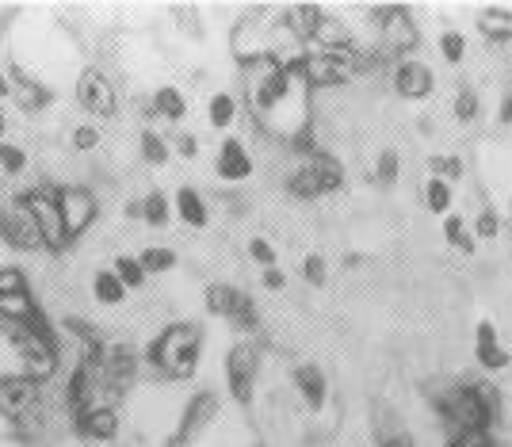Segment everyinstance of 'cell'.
Returning a JSON list of instances; mask_svg holds the SVG:
<instances>
[{
	"label": "cell",
	"instance_id": "6da1fadb",
	"mask_svg": "<svg viewBox=\"0 0 512 447\" xmlns=\"http://www.w3.org/2000/svg\"><path fill=\"white\" fill-rule=\"evenodd\" d=\"M199 348H203V329L195 321H172L169 329H161V337H153L146 348L153 375L157 379H192L195 363H199Z\"/></svg>",
	"mask_w": 512,
	"mask_h": 447
},
{
	"label": "cell",
	"instance_id": "7a4b0ae2",
	"mask_svg": "<svg viewBox=\"0 0 512 447\" xmlns=\"http://www.w3.org/2000/svg\"><path fill=\"white\" fill-rule=\"evenodd\" d=\"M501 409V394L486 383L474 386H448L436 398V413L448 421L455 432H490Z\"/></svg>",
	"mask_w": 512,
	"mask_h": 447
},
{
	"label": "cell",
	"instance_id": "3957f363",
	"mask_svg": "<svg viewBox=\"0 0 512 447\" xmlns=\"http://www.w3.org/2000/svg\"><path fill=\"white\" fill-rule=\"evenodd\" d=\"M8 329V344L20 360L23 375L35 383H50L58 375V329L50 318L35 321V325H4Z\"/></svg>",
	"mask_w": 512,
	"mask_h": 447
},
{
	"label": "cell",
	"instance_id": "277c9868",
	"mask_svg": "<svg viewBox=\"0 0 512 447\" xmlns=\"http://www.w3.org/2000/svg\"><path fill=\"white\" fill-rule=\"evenodd\" d=\"M367 65L371 62L363 58L360 50H314V54H295V58H287L283 69H287V77L299 81V85L333 88V85L352 81Z\"/></svg>",
	"mask_w": 512,
	"mask_h": 447
},
{
	"label": "cell",
	"instance_id": "5b68a950",
	"mask_svg": "<svg viewBox=\"0 0 512 447\" xmlns=\"http://www.w3.org/2000/svg\"><path fill=\"white\" fill-rule=\"evenodd\" d=\"M0 417L16 428L39 432L46 425V390L27 375H0Z\"/></svg>",
	"mask_w": 512,
	"mask_h": 447
},
{
	"label": "cell",
	"instance_id": "8992f818",
	"mask_svg": "<svg viewBox=\"0 0 512 447\" xmlns=\"http://www.w3.org/2000/svg\"><path fill=\"white\" fill-rule=\"evenodd\" d=\"M58 188H62V184H35V188H27V192L16 195L23 207L31 211V218H35L46 253H65V249H69L62 207H58Z\"/></svg>",
	"mask_w": 512,
	"mask_h": 447
},
{
	"label": "cell",
	"instance_id": "52a82bcc",
	"mask_svg": "<svg viewBox=\"0 0 512 447\" xmlns=\"http://www.w3.org/2000/svg\"><path fill=\"white\" fill-rule=\"evenodd\" d=\"M341 188L344 165L333 153H325V149H318L314 157H306L299 169L287 176V192L295 195V199H318V195L341 192Z\"/></svg>",
	"mask_w": 512,
	"mask_h": 447
},
{
	"label": "cell",
	"instance_id": "ba28073f",
	"mask_svg": "<svg viewBox=\"0 0 512 447\" xmlns=\"http://www.w3.org/2000/svg\"><path fill=\"white\" fill-rule=\"evenodd\" d=\"M142 375V360L130 344H107L104 352V405H115L119 398H127L130 386Z\"/></svg>",
	"mask_w": 512,
	"mask_h": 447
},
{
	"label": "cell",
	"instance_id": "9c48e42d",
	"mask_svg": "<svg viewBox=\"0 0 512 447\" xmlns=\"http://www.w3.org/2000/svg\"><path fill=\"white\" fill-rule=\"evenodd\" d=\"M58 207H62L65 234H69V241H77L100 218V195L85 184H65V188H58Z\"/></svg>",
	"mask_w": 512,
	"mask_h": 447
},
{
	"label": "cell",
	"instance_id": "30bf717a",
	"mask_svg": "<svg viewBox=\"0 0 512 447\" xmlns=\"http://www.w3.org/2000/svg\"><path fill=\"white\" fill-rule=\"evenodd\" d=\"M256 375H260V348L253 341H237L226 356V383L234 402L249 405L256 390Z\"/></svg>",
	"mask_w": 512,
	"mask_h": 447
},
{
	"label": "cell",
	"instance_id": "8fae6325",
	"mask_svg": "<svg viewBox=\"0 0 512 447\" xmlns=\"http://www.w3.org/2000/svg\"><path fill=\"white\" fill-rule=\"evenodd\" d=\"M0 241L16 253H39L43 249V237H39V226L31 211L23 207L20 199H12L8 207H0Z\"/></svg>",
	"mask_w": 512,
	"mask_h": 447
},
{
	"label": "cell",
	"instance_id": "7c38bea8",
	"mask_svg": "<svg viewBox=\"0 0 512 447\" xmlns=\"http://www.w3.org/2000/svg\"><path fill=\"white\" fill-rule=\"evenodd\" d=\"M77 104L85 111L88 119H111L119 111V92L107 81L100 69L88 65L85 73L77 77Z\"/></svg>",
	"mask_w": 512,
	"mask_h": 447
},
{
	"label": "cell",
	"instance_id": "4fadbf2b",
	"mask_svg": "<svg viewBox=\"0 0 512 447\" xmlns=\"http://www.w3.org/2000/svg\"><path fill=\"white\" fill-rule=\"evenodd\" d=\"M371 20L379 23L383 31V54L394 58V54H406L409 46L417 43V31H413V16L409 8H375Z\"/></svg>",
	"mask_w": 512,
	"mask_h": 447
},
{
	"label": "cell",
	"instance_id": "5bb4252c",
	"mask_svg": "<svg viewBox=\"0 0 512 447\" xmlns=\"http://www.w3.org/2000/svg\"><path fill=\"white\" fill-rule=\"evenodd\" d=\"M218 394L211 390H199L192 402L184 405V417H180V428H176V440H184V444H192L195 436L203 432V428L214 425V417H218Z\"/></svg>",
	"mask_w": 512,
	"mask_h": 447
},
{
	"label": "cell",
	"instance_id": "9a60e30c",
	"mask_svg": "<svg viewBox=\"0 0 512 447\" xmlns=\"http://www.w3.org/2000/svg\"><path fill=\"white\" fill-rule=\"evenodd\" d=\"M8 81H12V96L20 100L23 111H43L50 100H54V92L43 85V81H35V77H27L20 65H8Z\"/></svg>",
	"mask_w": 512,
	"mask_h": 447
},
{
	"label": "cell",
	"instance_id": "2e32d148",
	"mask_svg": "<svg viewBox=\"0 0 512 447\" xmlns=\"http://www.w3.org/2000/svg\"><path fill=\"white\" fill-rule=\"evenodd\" d=\"M214 172H218L222 180H249V176H253V157H249L245 142L226 138V142H222V149H218Z\"/></svg>",
	"mask_w": 512,
	"mask_h": 447
},
{
	"label": "cell",
	"instance_id": "e0dca14e",
	"mask_svg": "<svg viewBox=\"0 0 512 447\" xmlns=\"http://www.w3.org/2000/svg\"><path fill=\"white\" fill-rule=\"evenodd\" d=\"M73 425L81 428V436H88V440H115V432H119V409L115 405H92Z\"/></svg>",
	"mask_w": 512,
	"mask_h": 447
},
{
	"label": "cell",
	"instance_id": "ac0fdd59",
	"mask_svg": "<svg viewBox=\"0 0 512 447\" xmlns=\"http://www.w3.org/2000/svg\"><path fill=\"white\" fill-rule=\"evenodd\" d=\"M432 73H428V65L421 62H402L394 69V88L406 96V100H425L428 92H432Z\"/></svg>",
	"mask_w": 512,
	"mask_h": 447
},
{
	"label": "cell",
	"instance_id": "d6986e66",
	"mask_svg": "<svg viewBox=\"0 0 512 447\" xmlns=\"http://www.w3.org/2000/svg\"><path fill=\"white\" fill-rule=\"evenodd\" d=\"M321 16H325V12L314 8V4H295V8H287V12H283V27H287L299 43H314Z\"/></svg>",
	"mask_w": 512,
	"mask_h": 447
},
{
	"label": "cell",
	"instance_id": "ffe728a7",
	"mask_svg": "<svg viewBox=\"0 0 512 447\" xmlns=\"http://www.w3.org/2000/svg\"><path fill=\"white\" fill-rule=\"evenodd\" d=\"M474 356H478V363H482L486 371H501V367H509V352L497 344V329H493L490 321H482V325H478V348H474Z\"/></svg>",
	"mask_w": 512,
	"mask_h": 447
},
{
	"label": "cell",
	"instance_id": "44dd1931",
	"mask_svg": "<svg viewBox=\"0 0 512 447\" xmlns=\"http://www.w3.org/2000/svg\"><path fill=\"white\" fill-rule=\"evenodd\" d=\"M295 386H299L302 402L310 405V409L325 405V375H321V367H314V363L295 367Z\"/></svg>",
	"mask_w": 512,
	"mask_h": 447
},
{
	"label": "cell",
	"instance_id": "7402d4cb",
	"mask_svg": "<svg viewBox=\"0 0 512 447\" xmlns=\"http://www.w3.org/2000/svg\"><path fill=\"white\" fill-rule=\"evenodd\" d=\"M478 31H482L486 43H497V46L512 43V12H505V8L482 12V16H478Z\"/></svg>",
	"mask_w": 512,
	"mask_h": 447
},
{
	"label": "cell",
	"instance_id": "603a6c76",
	"mask_svg": "<svg viewBox=\"0 0 512 447\" xmlns=\"http://www.w3.org/2000/svg\"><path fill=\"white\" fill-rule=\"evenodd\" d=\"M314 43H321V50H356V39H352V31H348L341 20H333L329 12L321 16Z\"/></svg>",
	"mask_w": 512,
	"mask_h": 447
},
{
	"label": "cell",
	"instance_id": "cb8c5ba5",
	"mask_svg": "<svg viewBox=\"0 0 512 447\" xmlns=\"http://www.w3.org/2000/svg\"><path fill=\"white\" fill-rule=\"evenodd\" d=\"M176 214L188 222V226H195V230H203L207 226V203H203V195L195 192V188H180L176 192Z\"/></svg>",
	"mask_w": 512,
	"mask_h": 447
},
{
	"label": "cell",
	"instance_id": "d4e9b609",
	"mask_svg": "<svg viewBox=\"0 0 512 447\" xmlns=\"http://www.w3.org/2000/svg\"><path fill=\"white\" fill-rule=\"evenodd\" d=\"M92 295L100 306H123V298H127V287L119 283V276L111 272V268H100L96 276H92Z\"/></svg>",
	"mask_w": 512,
	"mask_h": 447
},
{
	"label": "cell",
	"instance_id": "484cf974",
	"mask_svg": "<svg viewBox=\"0 0 512 447\" xmlns=\"http://www.w3.org/2000/svg\"><path fill=\"white\" fill-rule=\"evenodd\" d=\"M241 295H245V291H237V287H230V283H211L203 298H207V310H211L214 318H230L234 306L241 302Z\"/></svg>",
	"mask_w": 512,
	"mask_h": 447
},
{
	"label": "cell",
	"instance_id": "4316f807",
	"mask_svg": "<svg viewBox=\"0 0 512 447\" xmlns=\"http://www.w3.org/2000/svg\"><path fill=\"white\" fill-rule=\"evenodd\" d=\"M153 115H161V119H172V123H176V119H184V111H188V100H184V92H180V88H157V92H153Z\"/></svg>",
	"mask_w": 512,
	"mask_h": 447
},
{
	"label": "cell",
	"instance_id": "83f0119b",
	"mask_svg": "<svg viewBox=\"0 0 512 447\" xmlns=\"http://www.w3.org/2000/svg\"><path fill=\"white\" fill-rule=\"evenodd\" d=\"M230 325H234L241 337H253L256 329H260V314H256V302L249 295H241V302L234 306V314H230Z\"/></svg>",
	"mask_w": 512,
	"mask_h": 447
},
{
	"label": "cell",
	"instance_id": "f1b7e54d",
	"mask_svg": "<svg viewBox=\"0 0 512 447\" xmlns=\"http://www.w3.org/2000/svg\"><path fill=\"white\" fill-rule=\"evenodd\" d=\"M115 276H119V283L127 287V291H138L142 283H146V272H142V264H138V256H115V268H111Z\"/></svg>",
	"mask_w": 512,
	"mask_h": 447
},
{
	"label": "cell",
	"instance_id": "f546056e",
	"mask_svg": "<svg viewBox=\"0 0 512 447\" xmlns=\"http://www.w3.org/2000/svg\"><path fill=\"white\" fill-rule=\"evenodd\" d=\"M138 264H142V272L146 276H161V272H169V268H176V253H169V249H146V253L138 256Z\"/></svg>",
	"mask_w": 512,
	"mask_h": 447
},
{
	"label": "cell",
	"instance_id": "4dcf8cb0",
	"mask_svg": "<svg viewBox=\"0 0 512 447\" xmlns=\"http://www.w3.org/2000/svg\"><path fill=\"white\" fill-rule=\"evenodd\" d=\"M444 237H448V245H455V249L474 253V237L467 234V226H463L459 214H448V218H444Z\"/></svg>",
	"mask_w": 512,
	"mask_h": 447
},
{
	"label": "cell",
	"instance_id": "1f68e13d",
	"mask_svg": "<svg viewBox=\"0 0 512 447\" xmlns=\"http://www.w3.org/2000/svg\"><path fill=\"white\" fill-rule=\"evenodd\" d=\"M142 218H146L150 226H165V222H169V199L161 192H150L142 199Z\"/></svg>",
	"mask_w": 512,
	"mask_h": 447
},
{
	"label": "cell",
	"instance_id": "d6a6232c",
	"mask_svg": "<svg viewBox=\"0 0 512 447\" xmlns=\"http://www.w3.org/2000/svg\"><path fill=\"white\" fill-rule=\"evenodd\" d=\"M234 115H237L234 96H230V92H218V96L211 100V123L214 127H230V123H234Z\"/></svg>",
	"mask_w": 512,
	"mask_h": 447
},
{
	"label": "cell",
	"instance_id": "836d02e7",
	"mask_svg": "<svg viewBox=\"0 0 512 447\" xmlns=\"http://www.w3.org/2000/svg\"><path fill=\"white\" fill-rule=\"evenodd\" d=\"M425 199H428V211H436V214H448L451 207V192H448V180H428V188H425Z\"/></svg>",
	"mask_w": 512,
	"mask_h": 447
},
{
	"label": "cell",
	"instance_id": "e575fe53",
	"mask_svg": "<svg viewBox=\"0 0 512 447\" xmlns=\"http://www.w3.org/2000/svg\"><path fill=\"white\" fill-rule=\"evenodd\" d=\"M142 157H146L150 165H165V161H169V146H165V138H161V134H153V130H146V134H142Z\"/></svg>",
	"mask_w": 512,
	"mask_h": 447
},
{
	"label": "cell",
	"instance_id": "d590c367",
	"mask_svg": "<svg viewBox=\"0 0 512 447\" xmlns=\"http://www.w3.org/2000/svg\"><path fill=\"white\" fill-rule=\"evenodd\" d=\"M0 169L8 176H20L27 169V153L20 146H12V142H0Z\"/></svg>",
	"mask_w": 512,
	"mask_h": 447
},
{
	"label": "cell",
	"instance_id": "8d00e7d4",
	"mask_svg": "<svg viewBox=\"0 0 512 447\" xmlns=\"http://www.w3.org/2000/svg\"><path fill=\"white\" fill-rule=\"evenodd\" d=\"M440 54H444V62L459 65L463 54H467V39H463L459 31H444V35H440Z\"/></svg>",
	"mask_w": 512,
	"mask_h": 447
},
{
	"label": "cell",
	"instance_id": "74e56055",
	"mask_svg": "<svg viewBox=\"0 0 512 447\" xmlns=\"http://www.w3.org/2000/svg\"><path fill=\"white\" fill-rule=\"evenodd\" d=\"M455 115H459V123H474V119H478V92H474V88H459V96H455Z\"/></svg>",
	"mask_w": 512,
	"mask_h": 447
},
{
	"label": "cell",
	"instance_id": "f35d334b",
	"mask_svg": "<svg viewBox=\"0 0 512 447\" xmlns=\"http://www.w3.org/2000/svg\"><path fill=\"white\" fill-rule=\"evenodd\" d=\"M96 146H100V127L96 123H81V127L73 130V149L77 153H92Z\"/></svg>",
	"mask_w": 512,
	"mask_h": 447
},
{
	"label": "cell",
	"instance_id": "ab89813d",
	"mask_svg": "<svg viewBox=\"0 0 512 447\" xmlns=\"http://www.w3.org/2000/svg\"><path fill=\"white\" fill-rule=\"evenodd\" d=\"M16 291H27V276H23V268H0V298L16 295Z\"/></svg>",
	"mask_w": 512,
	"mask_h": 447
},
{
	"label": "cell",
	"instance_id": "60d3db41",
	"mask_svg": "<svg viewBox=\"0 0 512 447\" xmlns=\"http://www.w3.org/2000/svg\"><path fill=\"white\" fill-rule=\"evenodd\" d=\"M379 180H383V184H394V180H398V172H402V157H398V153H394V149H386V153H379Z\"/></svg>",
	"mask_w": 512,
	"mask_h": 447
},
{
	"label": "cell",
	"instance_id": "b9f144b4",
	"mask_svg": "<svg viewBox=\"0 0 512 447\" xmlns=\"http://www.w3.org/2000/svg\"><path fill=\"white\" fill-rule=\"evenodd\" d=\"M302 279H306L310 287H321V283H325V260H321L318 253H310L302 260Z\"/></svg>",
	"mask_w": 512,
	"mask_h": 447
},
{
	"label": "cell",
	"instance_id": "7bdbcfd3",
	"mask_svg": "<svg viewBox=\"0 0 512 447\" xmlns=\"http://www.w3.org/2000/svg\"><path fill=\"white\" fill-rule=\"evenodd\" d=\"M249 256H253L256 264H264V268H276V249H272V241H264V237H253V241H249Z\"/></svg>",
	"mask_w": 512,
	"mask_h": 447
},
{
	"label": "cell",
	"instance_id": "ee69618b",
	"mask_svg": "<svg viewBox=\"0 0 512 447\" xmlns=\"http://www.w3.org/2000/svg\"><path fill=\"white\" fill-rule=\"evenodd\" d=\"M379 447H413L406 428H379Z\"/></svg>",
	"mask_w": 512,
	"mask_h": 447
},
{
	"label": "cell",
	"instance_id": "f6af8a7d",
	"mask_svg": "<svg viewBox=\"0 0 512 447\" xmlns=\"http://www.w3.org/2000/svg\"><path fill=\"white\" fill-rule=\"evenodd\" d=\"M432 172H436V180L440 176H455L459 180L463 176V161L459 157H432Z\"/></svg>",
	"mask_w": 512,
	"mask_h": 447
},
{
	"label": "cell",
	"instance_id": "bcb514c9",
	"mask_svg": "<svg viewBox=\"0 0 512 447\" xmlns=\"http://www.w3.org/2000/svg\"><path fill=\"white\" fill-rule=\"evenodd\" d=\"M260 279H264V287H268V291H283V287H287V276H283L279 268H264Z\"/></svg>",
	"mask_w": 512,
	"mask_h": 447
},
{
	"label": "cell",
	"instance_id": "7dc6e473",
	"mask_svg": "<svg viewBox=\"0 0 512 447\" xmlns=\"http://www.w3.org/2000/svg\"><path fill=\"white\" fill-rule=\"evenodd\" d=\"M478 234H482V237H497V214H493V211L478 214Z\"/></svg>",
	"mask_w": 512,
	"mask_h": 447
},
{
	"label": "cell",
	"instance_id": "c3c4849f",
	"mask_svg": "<svg viewBox=\"0 0 512 447\" xmlns=\"http://www.w3.org/2000/svg\"><path fill=\"white\" fill-rule=\"evenodd\" d=\"M172 16H176L180 23H188L192 35H203V31H199V20H195V8H172Z\"/></svg>",
	"mask_w": 512,
	"mask_h": 447
},
{
	"label": "cell",
	"instance_id": "681fc988",
	"mask_svg": "<svg viewBox=\"0 0 512 447\" xmlns=\"http://www.w3.org/2000/svg\"><path fill=\"white\" fill-rule=\"evenodd\" d=\"M176 149H180V157H188V161H192L195 149H199V142H195L192 134H180V138H176Z\"/></svg>",
	"mask_w": 512,
	"mask_h": 447
},
{
	"label": "cell",
	"instance_id": "f907efd6",
	"mask_svg": "<svg viewBox=\"0 0 512 447\" xmlns=\"http://www.w3.org/2000/svg\"><path fill=\"white\" fill-rule=\"evenodd\" d=\"M501 123H512V92L505 96V107H501Z\"/></svg>",
	"mask_w": 512,
	"mask_h": 447
},
{
	"label": "cell",
	"instance_id": "816d5d0a",
	"mask_svg": "<svg viewBox=\"0 0 512 447\" xmlns=\"http://www.w3.org/2000/svg\"><path fill=\"white\" fill-rule=\"evenodd\" d=\"M4 96H12V81H8V73H0V100Z\"/></svg>",
	"mask_w": 512,
	"mask_h": 447
},
{
	"label": "cell",
	"instance_id": "f5cc1de1",
	"mask_svg": "<svg viewBox=\"0 0 512 447\" xmlns=\"http://www.w3.org/2000/svg\"><path fill=\"white\" fill-rule=\"evenodd\" d=\"M127 218H142V199H134V203H127Z\"/></svg>",
	"mask_w": 512,
	"mask_h": 447
},
{
	"label": "cell",
	"instance_id": "db71d44e",
	"mask_svg": "<svg viewBox=\"0 0 512 447\" xmlns=\"http://www.w3.org/2000/svg\"><path fill=\"white\" fill-rule=\"evenodd\" d=\"M4 130H8V119H4V107H0V142H4Z\"/></svg>",
	"mask_w": 512,
	"mask_h": 447
}]
</instances>
